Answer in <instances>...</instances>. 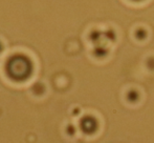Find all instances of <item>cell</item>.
<instances>
[{
    "label": "cell",
    "instance_id": "obj_1",
    "mask_svg": "<svg viewBox=\"0 0 154 143\" xmlns=\"http://www.w3.org/2000/svg\"><path fill=\"white\" fill-rule=\"evenodd\" d=\"M32 64L31 60L23 55H16L10 58L6 63V73L15 81H24L31 76Z\"/></svg>",
    "mask_w": 154,
    "mask_h": 143
},
{
    "label": "cell",
    "instance_id": "obj_2",
    "mask_svg": "<svg viewBox=\"0 0 154 143\" xmlns=\"http://www.w3.org/2000/svg\"><path fill=\"white\" fill-rule=\"evenodd\" d=\"M97 127V123L93 118L90 117H86L81 121V129H83V132H85L86 134H91L95 131Z\"/></svg>",
    "mask_w": 154,
    "mask_h": 143
}]
</instances>
